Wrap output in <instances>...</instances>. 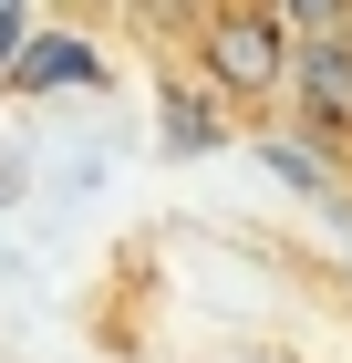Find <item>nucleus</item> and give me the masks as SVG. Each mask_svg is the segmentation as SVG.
Segmentation results:
<instances>
[{"label":"nucleus","instance_id":"obj_1","mask_svg":"<svg viewBox=\"0 0 352 363\" xmlns=\"http://www.w3.org/2000/svg\"><path fill=\"white\" fill-rule=\"evenodd\" d=\"M208 73H217L228 94H270V84H290L280 21H259V11H228V21H208Z\"/></svg>","mask_w":352,"mask_h":363},{"label":"nucleus","instance_id":"obj_2","mask_svg":"<svg viewBox=\"0 0 352 363\" xmlns=\"http://www.w3.org/2000/svg\"><path fill=\"white\" fill-rule=\"evenodd\" d=\"M300 104L322 114V125H352V42H300Z\"/></svg>","mask_w":352,"mask_h":363},{"label":"nucleus","instance_id":"obj_3","mask_svg":"<svg viewBox=\"0 0 352 363\" xmlns=\"http://www.w3.org/2000/svg\"><path fill=\"white\" fill-rule=\"evenodd\" d=\"M21 84H93V52H83V42H42Z\"/></svg>","mask_w":352,"mask_h":363}]
</instances>
